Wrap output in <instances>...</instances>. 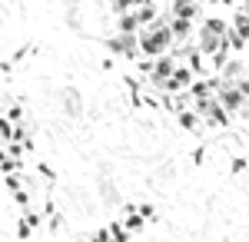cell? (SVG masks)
<instances>
[{"label":"cell","mask_w":249,"mask_h":242,"mask_svg":"<svg viewBox=\"0 0 249 242\" xmlns=\"http://www.w3.org/2000/svg\"><path fill=\"white\" fill-rule=\"evenodd\" d=\"M166 43H170V30H163V27H160L156 34H150V37L143 40V50H146V53H160Z\"/></svg>","instance_id":"cell-1"},{"label":"cell","mask_w":249,"mask_h":242,"mask_svg":"<svg viewBox=\"0 0 249 242\" xmlns=\"http://www.w3.org/2000/svg\"><path fill=\"white\" fill-rule=\"evenodd\" d=\"M130 3H133V0H113V7H116V10H126Z\"/></svg>","instance_id":"cell-2"}]
</instances>
